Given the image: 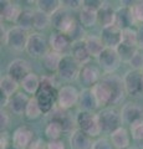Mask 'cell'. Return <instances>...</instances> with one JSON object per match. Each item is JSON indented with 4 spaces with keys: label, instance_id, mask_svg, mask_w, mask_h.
I'll use <instances>...</instances> for the list:
<instances>
[{
    "label": "cell",
    "instance_id": "obj_26",
    "mask_svg": "<svg viewBox=\"0 0 143 149\" xmlns=\"http://www.w3.org/2000/svg\"><path fill=\"white\" fill-rule=\"evenodd\" d=\"M84 41H85L86 47H87V50H89V52H90V55L92 56V57L98 58V56L102 54V51L106 49V46L102 42L101 37L91 35V36H87Z\"/></svg>",
    "mask_w": 143,
    "mask_h": 149
},
{
    "label": "cell",
    "instance_id": "obj_20",
    "mask_svg": "<svg viewBox=\"0 0 143 149\" xmlns=\"http://www.w3.org/2000/svg\"><path fill=\"white\" fill-rule=\"evenodd\" d=\"M71 39L67 35L62 34V32H55L51 35V39H50V46H51L52 51L57 54H65L66 51L70 49L71 46Z\"/></svg>",
    "mask_w": 143,
    "mask_h": 149
},
{
    "label": "cell",
    "instance_id": "obj_14",
    "mask_svg": "<svg viewBox=\"0 0 143 149\" xmlns=\"http://www.w3.org/2000/svg\"><path fill=\"white\" fill-rule=\"evenodd\" d=\"M121 118L122 122L132 125L133 123L143 119V108L137 103H126L121 109Z\"/></svg>",
    "mask_w": 143,
    "mask_h": 149
},
{
    "label": "cell",
    "instance_id": "obj_33",
    "mask_svg": "<svg viewBox=\"0 0 143 149\" xmlns=\"http://www.w3.org/2000/svg\"><path fill=\"white\" fill-rule=\"evenodd\" d=\"M117 52L119 55V58H121L122 62H127L130 63V61L133 58V56L137 54L138 47H135V46H130V45H126V44H121L116 49Z\"/></svg>",
    "mask_w": 143,
    "mask_h": 149
},
{
    "label": "cell",
    "instance_id": "obj_25",
    "mask_svg": "<svg viewBox=\"0 0 143 149\" xmlns=\"http://www.w3.org/2000/svg\"><path fill=\"white\" fill-rule=\"evenodd\" d=\"M114 19H116V11L107 3H105L103 6L97 11V21L100 25L102 27L114 25Z\"/></svg>",
    "mask_w": 143,
    "mask_h": 149
},
{
    "label": "cell",
    "instance_id": "obj_11",
    "mask_svg": "<svg viewBox=\"0 0 143 149\" xmlns=\"http://www.w3.org/2000/svg\"><path fill=\"white\" fill-rule=\"evenodd\" d=\"M30 73H31V66L24 58L13 60L8 66V76H10L17 83H21L22 80Z\"/></svg>",
    "mask_w": 143,
    "mask_h": 149
},
{
    "label": "cell",
    "instance_id": "obj_7",
    "mask_svg": "<svg viewBox=\"0 0 143 149\" xmlns=\"http://www.w3.org/2000/svg\"><path fill=\"white\" fill-rule=\"evenodd\" d=\"M29 36L30 35L27 34L26 30L21 29V27H17V26H14L9 31H6L5 44L10 49L15 50V51L26 50V45H27Z\"/></svg>",
    "mask_w": 143,
    "mask_h": 149
},
{
    "label": "cell",
    "instance_id": "obj_41",
    "mask_svg": "<svg viewBox=\"0 0 143 149\" xmlns=\"http://www.w3.org/2000/svg\"><path fill=\"white\" fill-rule=\"evenodd\" d=\"M92 149H114V147L112 146V143L107 141L106 138H100L93 142Z\"/></svg>",
    "mask_w": 143,
    "mask_h": 149
},
{
    "label": "cell",
    "instance_id": "obj_45",
    "mask_svg": "<svg viewBox=\"0 0 143 149\" xmlns=\"http://www.w3.org/2000/svg\"><path fill=\"white\" fill-rule=\"evenodd\" d=\"M46 149H65V144L62 141H50L46 144Z\"/></svg>",
    "mask_w": 143,
    "mask_h": 149
},
{
    "label": "cell",
    "instance_id": "obj_2",
    "mask_svg": "<svg viewBox=\"0 0 143 149\" xmlns=\"http://www.w3.org/2000/svg\"><path fill=\"white\" fill-rule=\"evenodd\" d=\"M59 91H56L55 85L51 77H43L38 92L35 95V98L38 101L43 113H49L55 107V101H57Z\"/></svg>",
    "mask_w": 143,
    "mask_h": 149
},
{
    "label": "cell",
    "instance_id": "obj_42",
    "mask_svg": "<svg viewBox=\"0 0 143 149\" xmlns=\"http://www.w3.org/2000/svg\"><path fill=\"white\" fill-rule=\"evenodd\" d=\"M103 4L105 1H100V0H85L84 8L90 9V10H93V11H98L103 6Z\"/></svg>",
    "mask_w": 143,
    "mask_h": 149
},
{
    "label": "cell",
    "instance_id": "obj_37",
    "mask_svg": "<svg viewBox=\"0 0 143 149\" xmlns=\"http://www.w3.org/2000/svg\"><path fill=\"white\" fill-rule=\"evenodd\" d=\"M122 42L130 46H135L138 47V42H137V30L133 29H126L123 30V35H122Z\"/></svg>",
    "mask_w": 143,
    "mask_h": 149
},
{
    "label": "cell",
    "instance_id": "obj_44",
    "mask_svg": "<svg viewBox=\"0 0 143 149\" xmlns=\"http://www.w3.org/2000/svg\"><path fill=\"white\" fill-rule=\"evenodd\" d=\"M9 123H10V117H9V114L5 111H1V113H0V127H1V132L9 127Z\"/></svg>",
    "mask_w": 143,
    "mask_h": 149
},
{
    "label": "cell",
    "instance_id": "obj_4",
    "mask_svg": "<svg viewBox=\"0 0 143 149\" xmlns=\"http://www.w3.org/2000/svg\"><path fill=\"white\" fill-rule=\"evenodd\" d=\"M80 63H78L71 55H63L57 70L59 77L63 81L71 82L80 76Z\"/></svg>",
    "mask_w": 143,
    "mask_h": 149
},
{
    "label": "cell",
    "instance_id": "obj_48",
    "mask_svg": "<svg viewBox=\"0 0 143 149\" xmlns=\"http://www.w3.org/2000/svg\"><path fill=\"white\" fill-rule=\"evenodd\" d=\"M0 149H8V138L5 133H1V137H0Z\"/></svg>",
    "mask_w": 143,
    "mask_h": 149
},
{
    "label": "cell",
    "instance_id": "obj_43",
    "mask_svg": "<svg viewBox=\"0 0 143 149\" xmlns=\"http://www.w3.org/2000/svg\"><path fill=\"white\" fill-rule=\"evenodd\" d=\"M61 5L63 8L76 10V9L81 8V6L84 8V1H81V0H63V1H61Z\"/></svg>",
    "mask_w": 143,
    "mask_h": 149
},
{
    "label": "cell",
    "instance_id": "obj_40",
    "mask_svg": "<svg viewBox=\"0 0 143 149\" xmlns=\"http://www.w3.org/2000/svg\"><path fill=\"white\" fill-rule=\"evenodd\" d=\"M130 66L133 67V70H143V54H141L140 51H137V54L133 56V58L130 61Z\"/></svg>",
    "mask_w": 143,
    "mask_h": 149
},
{
    "label": "cell",
    "instance_id": "obj_3",
    "mask_svg": "<svg viewBox=\"0 0 143 149\" xmlns=\"http://www.w3.org/2000/svg\"><path fill=\"white\" fill-rule=\"evenodd\" d=\"M77 125L78 129H81L90 137H97L102 132L101 123L98 119V114H95L93 112H85L80 111L77 114Z\"/></svg>",
    "mask_w": 143,
    "mask_h": 149
},
{
    "label": "cell",
    "instance_id": "obj_21",
    "mask_svg": "<svg viewBox=\"0 0 143 149\" xmlns=\"http://www.w3.org/2000/svg\"><path fill=\"white\" fill-rule=\"evenodd\" d=\"M135 24V20H133L132 16V11L131 8L127 6H122L116 10V19H114V25H116L118 29H121L122 31L126 29H130V26Z\"/></svg>",
    "mask_w": 143,
    "mask_h": 149
},
{
    "label": "cell",
    "instance_id": "obj_32",
    "mask_svg": "<svg viewBox=\"0 0 143 149\" xmlns=\"http://www.w3.org/2000/svg\"><path fill=\"white\" fill-rule=\"evenodd\" d=\"M36 5H38L39 10L49 14L50 16L62 6L61 1H57V0H39V1H36Z\"/></svg>",
    "mask_w": 143,
    "mask_h": 149
},
{
    "label": "cell",
    "instance_id": "obj_38",
    "mask_svg": "<svg viewBox=\"0 0 143 149\" xmlns=\"http://www.w3.org/2000/svg\"><path fill=\"white\" fill-rule=\"evenodd\" d=\"M132 16L135 20V24H141L143 25V1L136 3L135 5L131 6Z\"/></svg>",
    "mask_w": 143,
    "mask_h": 149
},
{
    "label": "cell",
    "instance_id": "obj_35",
    "mask_svg": "<svg viewBox=\"0 0 143 149\" xmlns=\"http://www.w3.org/2000/svg\"><path fill=\"white\" fill-rule=\"evenodd\" d=\"M41 114H43V111H41L38 101H36L35 97H31L29 103H27L26 109H25V117L27 119H36V118H39Z\"/></svg>",
    "mask_w": 143,
    "mask_h": 149
},
{
    "label": "cell",
    "instance_id": "obj_30",
    "mask_svg": "<svg viewBox=\"0 0 143 149\" xmlns=\"http://www.w3.org/2000/svg\"><path fill=\"white\" fill-rule=\"evenodd\" d=\"M16 26L21 27L26 31H29L31 27H34V11L30 10V9L21 10L19 17L16 20Z\"/></svg>",
    "mask_w": 143,
    "mask_h": 149
},
{
    "label": "cell",
    "instance_id": "obj_29",
    "mask_svg": "<svg viewBox=\"0 0 143 149\" xmlns=\"http://www.w3.org/2000/svg\"><path fill=\"white\" fill-rule=\"evenodd\" d=\"M17 87H19V83L15 80H13L10 76H8V74L3 76L1 80H0V92L8 96L9 98L16 93Z\"/></svg>",
    "mask_w": 143,
    "mask_h": 149
},
{
    "label": "cell",
    "instance_id": "obj_23",
    "mask_svg": "<svg viewBox=\"0 0 143 149\" xmlns=\"http://www.w3.org/2000/svg\"><path fill=\"white\" fill-rule=\"evenodd\" d=\"M71 56L73 58L76 60V61L80 63V65H85L90 61V58L92 56L90 55L89 50L86 47V44L84 40L81 41H76V42H73L72 46H71Z\"/></svg>",
    "mask_w": 143,
    "mask_h": 149
},
{
    "label": "cell",
    "instance_id": "obj_8",
    "mask_svg": "<svg viewBox=\"0 0 143 149\" xmlns=\"http://www.w3.org/2000/svg\"><path fill=\"white\" fill-rule=\"evenodd\" d=\"M121 62L122 61H121V58H119V55L116 49L106 47L102 51V54L98 56V63H100L101 68L108 74H112L116 71L119 67Z\"/></svg>",
    "mask_w": 143,
    "mask_h": 149
},
{
    "label": "cell",
    "instance_id": "obj_27",
    "mask_svg": "<svg viewBox=\"0 0 143 149\" xmlns=\"http://www.w3.org/2000/svg\"><path fill=\"white\" fill-rule=\"evenodd\" d=\"M62 56L61 54H57L55 51H49L44 57H43V66L45 67V70H47L49 72H57L59 66H60V62L62 60Z\"/></svg>",
    "mask_w": 143,
    "mask_h": 149
},
{
    "label": "cell",
    "instance_id": "obj_24",
    "mask_svg": "<svg viewBox=\"0 0 143 149\" xmlns=\"http://www.w3.org/2000/svg\"><path fill=\"white\" fill-rule=\"evenodd\" d=\"M130 133L126 128H118L113 133H111V143L114 149H124L130 147Z\"/></svg>",
    "mask_w": 143,
    "mask_h": 149
},
{
    "label": "cell",
    "instance_id": "obj_34",
    "mask_svg": "<svg viewBox=\"0 0 143 149\" xmlns=\"http://www.w3.org/2000/svg\"><path fill=\"white\" fill-rule=\"evenodd\" d=\"M80 21H81V24L86 27L93 26L96 22H98L97 21V11L82 8L80 11Z\"/></svg>",
    "mask_w": 143,
    "mask_h": 149
},
{
    "label": "cell",
    "instance_id": "obj_50",
    "mask_svg": "<svg viewBox=\"0 0 143 149\" xmlns=\"http://www.w3.org/2000/svg\"><path fill=\"white\" fill-rule=\"evenodd\" d=\"M124 149H132V148H130V147H128V148H124Z\"/></svg>",
    "mask_w": 143,
    "mask_h": 149
},
{
    "label": "cell",
    "instance_id": "obj_19",
    "mask_svg": "<svg viewBox=\"0 0 143 149\" xmlns=\"http://www.w3.org/2000/svg\"><path fill=\"white\" fill-rule=\"evenodd\" d=\"M0 5H1L0 14H1L3 20L9 21V22H16L22 9L16 3H11V1H8V0L0 1Z\"/></svg>",
    "mask_w": 143,
    "mask_h": 149
},
{
    "label": "cell",
    "instance_id": "obj_16",
    "mask_svg": "<svg viewBox=\"0 0 143 149\" xmlns=\"http://www.w3.org/2000/svg\"><path fill=\"white\" fill-rule=\"evenodd\" d=\"M30 98L24 92H16L14 96L10 97L8 102V107L11 113L14 114H25V109L27 107Z\"/></svg>",
    "mask_w": 143,
    "mask_h": 149
},
{
    "label": "cell",
    "instance_id": "obj_47",
    "mask_svg": "<svg viewBox=\"0 0 143 149\" xmlns=\"http://www.w3.org/2000/svg\"><path fill=\"white\" fill-rule=\"evenodd\" d=\"M137 42H138V47L143 49V25H141L137 30Z\"/></svg>",
    "mask_w": 143,
    "mask_h": 149
},
{
    "label": "cell",
    "instance_id": "obj_18",
    "mask_svg": "<svg viewBox=\"0 0 143 149\" xmlns=\"http://www.w3.org/2000/svg\"><path fill=\"white\" fill-rule=\"evenodd\" d=\"M78 106H80L81 111L85 112H93L96 108H98L97 100L93 95L92 88H84L80 92V100H78Z\"/></svg>",
    "mask_w": 143,
    "mask_h": 149
},
{
    "label": "cell",
    "instance_id": "obj_13",
    "mask_svg": "<svg viewBox=\"0 0 143 149\" xmlns=\"http://www.w3.org/2000/svg\"><path fill=\"white\" fill-rule=\"evenodd\" d=\"M34 142V132L26 125L19 127L13 134V147L16 149H29Z\"/></svg>",
    "mask_w": 143,
    "mask_h": 149
},
{
    "label": "cell",
    "instance_id": "obj_22",
    "mask_svg": "<svg viewBox=\"0 0 143 149\" xmlns=\"http://www.w3.org/2000/svg\"><path fill=\"white\" fill-rule=\"evenodd\" d=\"M51 112H52V114H51V119L50 120H55V122L60 123L63 132H68V130H71L73 128V120L71 118V116L67 113V109H62L57 106Z\"/></svg>",
    "mask_w": 143,
    "mask_h": 149
},
{
    "label": "cell",
    "instance_id": "obj_28",
    "mask_svg": "<svg viewBox=\"0 0 143 149\" xmlns=\"http://www.w3.org/2000/svg\"><path fill=\"white\" fill-rule=\"evenodd\" d=\"M40 83H41V80L34 72H31L22 80L21 86H22V90L26 93H29V95H36V92H38L40 87Z\"/></svg>",
    "mask_w": 143,
    "mask_h": 149
},
{
    "label": "cell",
    "instance_id": "obj_15",
    "mask_svg": "<svg viewBox=\"0 0 143 149\" xmlns=\"http://www.w3.org/2000/svg\"><path fill=\"white\" fill-rule=\"evenodd\" d=\"M80 81L82 85L89 87H93L95 85H97L100 82V71L97 67L92 66V65H85L81 67L80 71Z\"/></svg>",
    "mask_w": 143,
    "mask_h": 149
},
{
    "label": "cell",
    "instance_id": "obj_31",
    "mask_svg": "<svg viewBox=\"0 0 143 149\" xmlns=\"http://www.w3.org/2000/svg\"><path fill=\"white\" fill-rule=\"evenodd\" d=\"M51 24V16L41 10L34 11V29L36 30H45Z\"/></svg>",
    "mask_w": 143,
    "mask_h": 149
},
{
    "label": "cell",
    "instance_id": "obj_10",
    "mask_svg": "<svg viewBox=\"0 0 143 149\" xmlns=\"http://www.w3.org/2000/svg\"><path fill=\"white\" fill-rule=\"evenodd\" d=\"M80 100V92L73 86H63L59 90L57 96V106L62 109L72 108L73 106L78 104Z\"/></svg>",
    "mask_w": 143,
    "mask_h": 149
},
{
    "label": "cell",
    "instance_id": "obj_17",
    "mask_svg": "<svg viewBox=\"0 0 143 149\" xmlns=\"http://www.w3.org/2000/svg\"><path fill=\"white\" fill-rule=\"evenodd\" d=\"M93 142L91 137L84 133L81 129H75L70 136V147L71 149H92Z\"/></svg>",
    "mask_w": 143,
    "mask_h": 149
},
{
    "label": "cell",
    "instance_id": "obj_12",
    "mask_svg": "<svg viewBox=\"0 0 143 149\" xmlns=\"http://www.w3.org/2000/svg\"><path fill=\"white\" fill-rule=\"evenodd\" d=\"M122 35L123 31L118 29L116 25H111L107 27H102L101 31V40L105 44L106 47L117 49L122 44Z\"/></svg>",
    "mask_w": 143,
    "mask_h": 149
},
{
    "label": "cell",
    "instance_id": "obj_46",
    "mask_svg": "<svg viewBox=\"0 0 143 149\" xmlns=\"http://www.w3.org/2000/svg\"><path fill=\"white\" fill-rule=\"evenodd\" d=\"M29 149H46L45 143L41 141V139H35V141L31 143V146L29 147Z\"/></svg>",
    "mask_w": 143,
    "mask_h": 149
},
{
    "label": "cell",
    "instance_id": "obj_36",
    "mask_svg": "<svg viewBox=\"0 0 143 149\" xmlns=\"http://www.w3.org/2000/svg\"><path fill=\"white\" fill-rule=\"evenodd\" d=\"M62 132H63L62 127L60 125V123L55 122V120H50L49 124L46 125V128H45V134L50 141H59V138Z\"/></svg>",
    "mask_w": 143,
    "mask_h": 149
},
{
    "label": "cell",
    "instance_id": "obj_6",
    "mask_svg": "<svg viewBox=\"0 0 143 149\" xmlns=\"http://www.w3.org/2000/svg\"><path fill=\"white\" fill-rule=\"evenodd\" d=\"M26 52L34 58H43L49 52V42L46 37L40 32H33L27 40Z\"/></svg>",
    "mask_w": 143,
    "mask_h": 149
},
{
    "label": "cell",
    "instance_id": "obj_9",
    "mask_svg": "<svg viewBox=\"0 0 143 149\" xmlns=\"http://www.w3.org/2000/svg\"><path fill=\"white\" fill-rule=\"evenodd\" d=\"M126 92L131 96H138L143 93V72L140 70H131L123 77Z\"/></svg>",
    "mask_w": 143,
    "mask_h": 149
},
{
    "label": "cell",
    "instance_id": "obj_49",
    "mask_svg": "<svg viewBox=\"0 0 143 149\" xmlns=\"http://www.w3.org/2000/svg\"><path fill=\"white\" fill-rule=\"evenodd\" d=\"M8 149H16L15 147H11V148H8Z\"/></svg>",
    "mask_w": 143,
    "mask_h": 149
},
{
    "label": "cell",
    "instance_id": "obj_5",
    "mask_svg": "<svg viewBox=\"0 0 143 149\" xmlns=\"http://www.w3.org/2000/svg\"><path fill=\"white\" fill-rule=\"evenodd\" d=\"M98 119L101 123L102 132L113 133L116 129L121 128L122 118L121 112H118L114 108H105L98 113Z\"/></svg>",
    "mask_w": 143,
    "mask_h": 149
},
{
    "label": "cell",
    "instance_id": "obj_51",
    "mask_svg": "<svg viewBox=\"0 0 143 149\" xmlns=\"http://www.w3.org/2000/svg\"><path fill=\"white\" fill-rule=\"evenodd\" d=\"M142 72H143V71H142Z\"/></svg>",
    "mask_w": 143,
    "mask_h": 149
},
{
    "label": "cell",
    "instance_id": "obj_39",
    "mask_svg": "<svg viewBox=\"0 0 143 149\" xmlns=\"http://www.w3.org/2000/svg\"><path fill=\"white\" fill-rule=\"evenodd\" d=\"M130 132L135 141H143V119L133 123L130 128Z\"/></svg>",
    "mask_w": 143,
    "mask_h": 149
},
{
    "label": "cell",
    "instance_id": "obj_1",
    "mask_svg": "<svg viewBox=\"0 0 143 149\" xmlns=\"http://www.w3.org/2000/svg\"><path fill=\"white\" fill-rule=\"evenodd\" d=\"M92 91L97 100L98 106L118 103L123 98L124 93H127L123 80L116 74H108L103 77L97 85L92 87Z\"/></svg>",
    "mask_w": 143,
    "mask_h": 149
}]
</instances>
